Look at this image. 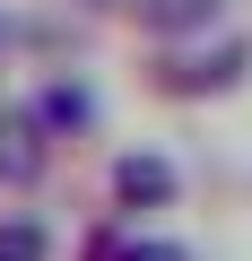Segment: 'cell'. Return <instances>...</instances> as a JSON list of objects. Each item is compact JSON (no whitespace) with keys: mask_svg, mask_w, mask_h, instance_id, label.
I'll return each instance as SVG.
<instances>
[{"mask_svg":"<svg viewBox=\"0 0 252 261\" xmlns=\"http://www.w3.org/2000/svg\"><path fill=\"white\" fill-rule=\"evenodd\" d=\"M52 130L35 122V105L18 96V105H0V192H35L44 174H52Z\"/></svg>","mask_w":252,"mask_h":261,"instance_id":"cell-3","label":"cell"},{"mask_svg":"<svg viewBox=\"0 0 252 261\" xmlns=\"http://www.w3.org/2000/svg\"><path fill=\"white\" fill-rule=\"evenodd\" d=\"M26 105H35V122L52 130V140H87V130L104 122V105H96V87H87L78 70H44V87H35Z\"/></svg>","mask_w":252,"mask_h":261,"instance_id":"cell-4","label":"cell"},{"mask_svg":"<svg viewBox=\"0 0 252 261\" xmlns=\"http://www.w3.org/2000/svg\"><path fill=\"white\" fill-rule=\"evenodd\" d=\"M226 9H235V0H131L122 18H131L148 44H191V35H217Z\"/></svg>","mask_w":252,"mask_h":261,"instance_id":"cell-5","label":"cell"},{"mask_svg":"<svg viewBox=\"0 0 252 261\" xmlns=\"http://www.w3.org/2000/svg\"><path fill=\"white\" fill-rule=\"evenodd\" d=\"M78 9H113V18H122V9H131V0H78Z\"/></svg>","mask_w":252,"mask_h":261,"instance_id":"cell-9","label":"cell"},{"mask_svg":"<svg viewBox=\"0 0 252 261\" xmlns=\"http://www.w3.org/2000/svg\"><path fill=\"white\" fill-rule=\"evenodd\" d=\"M78 261H191V244L148 235V226H131V218H96L87 244H78Z\"/></svg>","mask_w":252,"mask_h":261,"instance_id":"cell-6","label":"cell"},{"mask_svg":"<svg viewBox=\"0 0 252 261\" xmlns=\"http://www.w3.org/2000/svg\"><path fill=\"white\" fill-rule=\"evenodd\" d=\"M18 53H26V18H9V9H0V70H9Z\"/></svg>","mask_w":252,"mask_h":261,"instance_id":"cell-8","label":"cell"},{"mask_svg":"<svg viewBox=\"0 0 252 261\" xmlns=\"http://www.w3.org/2000/svg\"><path fill=\"white\" fill-rule=\"evenodd\" d=\"M174 200H183V166L157 157V148H122V157L104 166V209H113V218L148 226V218L174 209Z\"/></svg>","mask_w":252,"mask_h":261,"instance_id":"cell-2","label":"cell"},{"mask_svg":"<svg viewBox=\"0 0 252 261\" xmlns=\"http://www.w3.org/2000/svg\"><path fill=\"white\" fill-rule=\"evenodd\" d=\"M0 261H52L44 209H0Z\"/></svg>","mask_w":252,"mask_h":261,"instance_id":"cell-7","label":"cell"},{"mask_svg":"<svg viewBox=\"0 0 252 261\" xmlns=\"http://www.w3.org/2000/svg\"><path fill=\"white\" fill-rule=\"evenodd\" d=\"M139 87L157 105H217V96L252 87V35L217 27V35H191V44H148Z\"/></svg>","mask_w":252,"mask_h":261,"instance_id":"cell-1","label":"cell"}]
</instances>
